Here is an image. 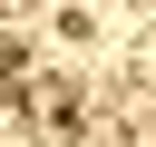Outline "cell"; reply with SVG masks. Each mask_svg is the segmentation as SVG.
Listing matches in <instances>:
<instances>
[{
  "label": "cell",
  "instance_id": "cell-1",
  "mask_svg": "<svg viewBox=\"0 0 156 147\" xmlns=\"http://www.w3.org/2000/svg\"><path fill=\"white\" fill-rule=\"evenodd\" d=\"M68 147H127V127H117V118H78V127H68Z\"/></svg>",
  "mask_w": 156,
  "mask_h": 147
},
{
  "label": "cell",
  "instance_id": "cell-2",
  "mask_svg": "<svg viewBox=\"0 0 156 147\" xmlns=\"http://www.w3.org/2000/svg\"><path fill=\"white\" fill-rule=\"evenodd\" d=\"M0 69H10V39H0Z\"/></svg>",
  "mask_w": 156,
  "mask_h": 147
},
{
  "label": "cell",
  "instance_id": "cell-3",
  "mask_svg": "<svg viewBox=\"0 0 156 147\" xmlns=\"http://www.w3.org/2000/svg\"><path fill=\"white\" fill-rule=\"evenodd\" d=\"M136 147H156V127H146V137H136Z\"/></svg>",
  "mask_w": 156,
  "mask_h": 147
}]
</instances>
